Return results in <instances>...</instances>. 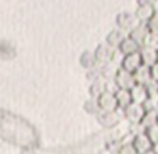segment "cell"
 <instances>
[{"instance_id": "cell-1", "label": "cell", "mask_w": 158, "mask_h": 154, "mask_svg": "<svg viewBox=\"0 0 158 154\" xmlns=\"http://www.w3.org/2000/svg\"><path fill=\"white\" fill-rule=\"evenodd\" d=\"M117 25L118 29H121L122 32H131L132 29L139 25V21L135 17V13H129V11H123V13H119L117 17Z\"/></svg>"}, {"instance_id": "cell-2", "label": "cell", "mask_w": 158, "mask_h": 154, "mask_svg": "<svg viewBox=\"0 0 158 154\" xmlns=\"http://www.w3.org/2000/svg\"><path fill=\"white\" fill-rule=\"evenodd\" d=\"M97 104L101 108V111L104 113H115L118 108V103L115 99L114 93H110V92H103V93L98 96L97 99Z\"/></svg>"}, {"instance_id": "cell-3", "label": "cell", "mask_w": 158, "mask_h": 154, "mask_svg": "<svg viewBox=\"0 0 158 154\" xmlns=\"http://www.w3.org/2000/svg\"><path fill=\"white\" fill-rule=\"evenodd\" d=\"M123 114H125V117L132 124H140L146 114V108L143 104L132 103V104H129L126 108H123Z\"/></svg>"}, {"instance_id": "cell-4", "label": "cell", "mask_w": 158, "mask_h": 154, "mask_svg": "<svg viewBox=\"0 0 158 154\" xmlns=\"http://www.w3.org/2000/svg\"><path fill=\"white\" fill-rule=\"evenodd\" d=\"M115 83H117L118 89H123V90H131L136 82H135V77L133 74L125 71V69L119 68V71L117 72V77H115Z\"/></svg>"}, {"instance_id": "cell-5", "label": "cell", "mask_w": 158, "mask_h": 154, "mask_svg": "<svg viewBox=\"0 0 158 154\" xmlns=\"http://www.w3.org/2000/svg\"><path fill=\"white\" fill-rule=\"evenodd\" d=\"M154 15H156V13H154L153 3L137 6L136 11H135V17H136V19L139 21V24H147Z\"/></svg>"}, {"instance_id": "cell-6", "label": "cell", "mask_w": 158, "mask_h": 154, "mask_svg": "<svg viewBox=\"0 0 158 154\" xmlns=\"http://www.w3.org/2000/svg\"><path fill=\"white\" fill-rule=\"evenodd\" d=\"M112 53H114V49H112V47H110L107 43H100L97 46V49L94 50L96 63H98V65H103V64L110 63L112 58Z\"/></svg>"}, {"instance_id": "cell-7", "label": "cell", "mask_w": 158, "mask_h": 154, "mask_svg": "<svg viewBox=\"0 0 158 154\" xmlns=\"http://www.w3.org/2000/svg\"><path fill=\"white\" fill-rule=\"evenodd\" d=\"M142 65L143 64H142V58H140V53H133V54L125 56L122 64H121V68L131 72V74H133V72L137 71Z\"/></svg>"}, {"instance_id": "cell-8", "label": "cell", "mask_w": 158, "mask_h": 154, "mask_svg": "<svg viewBox=\"0 0 158 154\" xmlns=\"http://www.w3.org/2000/svg\"><path fill=\"white\" fill-rule=\"evenodd\" d=\"M132 144H133L137 154H144L150 152V150H153V143H151V140L148 139V136L146 133H140V135L135 136Z\"/></svg>"}, {"instance_id": "cell-9", "label": "cell", "mask_w": 158, "mask_h": 154, "mask_svg": "<svg viewBox=\"0 0 158 154\" xmlns=\"http://www.w3.org/2000/svg\"><path fill=\"white\" fill-rule=\"evenodd\" d=\"M140 58H142V64L146 67H154L158 63V50L156 49H148V47H142L140 49Z\"/></svg>"}, {"instance_id": "cell-10", "label": "cell", "mask_w": 158, "mask_h": 154, "mask_svg": "<svg viewBox=\"0 0 158 154\" xmlns=\"http://www.w3.org/2000/svg\"><path fill=\"white\" fill-rule=\"evenodd\" d=\"M131 96H132V103H136V104H143L148 100V90L147 86L143 85H135L131 89Z\"/></svg>"}, {"instance_id": "cell-11", "label": "cell", "mask_w": 158, "mask_h": 154, "mask_svg": "<svg viewBox=\"0 0 158 154\" xmlns=\"http://www.w3.org/2000/svg\"><path fill=\"white\" fill-rule=\"evenodd\" d=\"M133 77H135V82H136V85L147 86L148 83L153 81V78H151V68L150 67H146V65H142L137 71H135Z\"/></svg>"}, {"instance_id": "cell-12", "label": "cell", "mask_w": 158, "mask_h": 154, "mask_svg": "<svg viewBox=\"0 0 158 154\" xmlns=\"http://www.w3.org/2000/svg\"><path fill=\"white\" fill-rule=\"evenodd\" d=\"M121 67H118L117 64L114 63H107V64H103V65L98 67V69H100V77L101 79L104 81H114L115 77H117V72L119 71Z\"/></svg>"}, {"instance_id": "cell-13", "label": "cell", "mask_w": 158, "mask_h": 154, "mask_svg": "<svg viewBox=\"0 0 158 154\" xmlns=\"http://www.w3.org/2000/svg\"><path fill=\"white\" fill-rule=\"evenodd\" d=\"M125 38H126L125 32H122L121 29L115 28V29H112L111 32L107 35L106 43L108 44L110 47H112V49H118V47L121 46V43L123 42V39H125Z\"/></svg>"}, {"instance_id": "cell-14", "label": "cell", "mask_w": 158, "mask_h": 154, "mask_svg": "<svg viewBox=\"0 0 158 154\" xmlns=\"http://www.w3.org/2000/svg\"><path fill=\"white\" fill-rule=\"evenodd\" d=\"M118 49H119L125 56H128V54H133V53H139L140 49H142V46L126 35V38L123 39V42L121 43V46L118 47Z\"/></svg>"}, {"instance_id": "cell-15", "label": "cell", "mask_w": 158, "mask_h": 154, "mask_svg": "<svg viewBox=\"0 0 158 154\" xmlns=\"http://www.w3.org/2000/svg\"><path fill=\"white\" fill-rule=\"evenodd\" d=\"M147 35H148V28L146 24H139L135 29H132L131 32L128 33L129 38H132L135 42H137L140 46H143V42H144Z\"/></svg>"}, {"instance_id": "cell-16", "label": "cell", "mask_w": 158, "mask_h": 154, "mask_svg": "<svg viewBox=\"0 0 158 154\" xmlns=\"http://www.w3.org/2000/svg\"><path fill=\"white\" fill-rule=\"evenodd\" d=\"M115 99H117L118 107L126 108L129 104H132V96H131V90H123V89H118V92L115 93Z\"/></svg>"}, {"instance_id": "cell-17", "label": "cell", "mask_w": 158, "mask_h": 154, "mask_svg": "<svg viewBox=\"0 0 158 154\" xmlns=\"http://www.w3.org/2000/svg\"><path fill=\"white\" fill-rule=\"evenodd\" d=\"M140 124L143 125V127L147 129V128L153 127V125L158 124V110H148L146 111L144 117H143L142 122Z\"/></svg>"}, {"instance_id": "cell-18", "label": "cell", "mask_w": 158, "mask_h": 154, "mask_svg": "<svg viewBox=\"0 0 158 154\" xmlns=\"http://www.w3.org/2000/svg\"><path fill=\"white\" fill-rule=\"evenodd\" d=\"M81 64L86 68H93L96 65V58H94V53L86 52L83 56L81 57Z\"/></svg>"}, {"instance_id": "cell-19", "label": "cell", "mask_w": 158, "mask_h": 154, "mask_svg": "<svg viewBox=\"0 0 158 154\" xmlns=\"http://www.w3.org/2000/svg\"><path fill=\"white\" fill-rule=\"evenodd\" d=\"M142 47H148V49H156L158 50V35H154V33H150L146 36L144 42H143Z\"/></svg>"}, {"instance_id": "cell-20", "label": "cell", "mask_w": 158, "mask_h": 154, "mask_svg": "<svg viewBox=\"0 0 158 154\" xmlns=\"http://www.w3.org/2000/svg\"><path fill=\"white\" fill-rule=\"evenodd\" d=\"M146 135H147L148 139L151 140L153 146L154 144H158V124L153 125V127H150V128H147V129H146Z\"/></svg>"}, {"instance_id": "cell-21", "label": "cell", "mask_w": 158, "mask_h": 154, "mask_svg": "<svg viewBox=\"0 0 158 154\" xmlns=\"http://www.w3.org/2000/svg\"><path fill=\"white\" fill-rule=\"evenodd\" d=\"M123 58H125V54H123L122 52H121L119 49H114V53H112V58H111V63L117 64L118 67H121V64H122Z\"/></svg>"}, {"instance_id": "cell-22", "label": "cell", "mask_w": 158, "mask_h": 154, "mask_svg": "<svg viewBox=\"0 0 158 154\" xmlns=\"http://www.w3.org/2000/svg\"><path fill=\"white\" fill-rule=\"evenodd\" d=\"M146 25H147V28H148V32L154 33V35H158V15H154Z\"/></svg>"}, {"instance_id": "cell-23", "label": "cell", "mask_w": 158, "mask_h": 154, "mask_svg": "<svg viewBox=\"0 0 158 154\" xmlns=\"http://www.w3.org/2000/svg\"><path fill=\"white\" fill-rule=\"evenodd\" d=\"M119 154H137L136 150H135L133 144H126V146H122V149L119 150Z\"/></svg>"}, {"instance_id": "cell-24", "label": "cell", "mask_w": 158, "mask_h": 154, "mask_svg": "<svg viewBox=\"0 0 158 154\" xmlns=\"http://www.w3.org/2000/svg\"><path fill=\"white\" fill-rule=\"evenodd\" d=\"M151 78L156 83H158V63L154 67H151Z\"/></svg>"}, {"instance_id": "cell-25", "label": "cell", "mask_w": 158, "mask_h": 154, "mask_svg": "<svg viewBox=\"0 0 158 154\" xmlns=\"http://www.w3.org/2000/svg\"><path fill=\"white\" fill-rule=\"evenodd\" d=\"M136 3H137V6H140V4H147V3H153L151 0H136Z\"/></svg>"}, {"instance_id": "cell-26", "label": "cell", "mask_w": 158, "mask_h": 154, "mask_svg": "<svg viewBox=\"0 0 158 154\" xmlns=\"http://www.w3.org/2000/svg\"><path fill=\"white\" fill-rule=\"evenodd\" d=\"M153 6H154V13H156V15H158V0L153 3Z\"/></svg>"}, {"instance_id": "cell-27", "label": "cell", "mask_w": 158, "mask_h": 154, "mask_svg": "<svg viewBox=\"0 0 158 154\" xmlns=\"http://www.w3.org/2000/svg\"><path fill=\"white\" fill-rule=\"evenodd\" d=\"M144 154H156V153H154L153 150H150V152H147V153H144Z\"/></svg>"}, {"instance_id": "cell-28", "label": "cell", "mask_w": 158, "mask_h": 154, "mask_svg": "<svg viewBox=\"0 0 158 154\" xmlns=\"http://www.w3.org/2000/svg\"><path fill=\"white\" fill-rule=\"evenodd\" d=\"M151 2H153V3H154V2H157V0H151Z\"/></svg>"}]
</instances>
